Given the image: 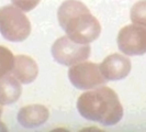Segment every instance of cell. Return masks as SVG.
<instances>
[{
  "instance_id": "6da1fadb",
  "label": "cell",
  "mask_w": 146,
  "mask_h": 132,
  "mask_svg": "<svg viewBox=\"0 0 146 132\" xmlns=\"http://www.w3.org/2000/svg\"><path fill=\"white\" fill-rule=\"evenodd\" d=\"M57 18L66 35L77 43L89 44L100 37V22L78 0L64 1L58 8Z\"/></svg>"
},
{
  "instance_id": "7a4b0ae2",
  "label": "cell",
  "mask_w": 146,
  "mask_h": 132,
  "mask_svg": "<svg viewBox=\"0 0 146 132\" xmlns=\"http://www.w3.org/2000/svg\"><path fill=\"white\" fill-rule=\"evenodd\" d=\"M77 109L82 118L103 125H117L123 118V107L117 93L107 86L84 93L78 98Z\"/></svg>"
},
{
  "instance_id": "3957f363",
  "label": "cell",
  "mask_w": 146,
  "mask_h": 132,
  "mask_svg": "<svg viewBox=\"0 0 146 132\" xmlns=\"http://www.w3.org/2000/svg\"><path fill=\"white\" fill-rule=\"evenodd\" d=\"M0 33L10 42H22L29 37L31 23L19 8L5 6L0 8Z\"/></svg>"
},
{
  "instance_id": "277c9868",
  "label": "cell",
  "mask_w": 146,
  "mask_h": 132,
  "mask_svg": "<svg viewBox=\"0 0 146 132\" xmlns=\"http://www.w3.org/2000/svg\"><path fill=\"white\" fill-rule=\"evenodd\" d=\"M91 47L89 44H80L65 35L56 40L52 46V55L62 65L73 66L85 62L90 56Z\"/></svg>"
},
{
  "instance_id": "5b68a950",
  "label": "cell",
  "mask_w": 146,
  "mask_h": 132,
  "mask_svg": "<svg viewBox=\"0 0 146 132\" xmlns=\"http://www.w3.org/2000/svg\"><path fill=\"white\" fill-rule=\"evenodd\" d=\"M68 78L73 86L81 90L94 89L107 83L99 65L91 62H80L73 65L68 71Z\"/></svg>"
},
{
  "instance_id": "8992f818",
  "label": "cell",
  "mask_w": 146,
  "mask_h": 132,
  "mask_svg": "<svg viewBox=\"0 0 146 132\" xmlns=\"http://www.w3.org/2000/svg\"><path fill=\"white\" fill-rule=\"evenodd\" d=\"M119 50L127 56L144 55L146 53V28L139 24H129L117 34Z\"/></svg>"
},
{
  "instance_id": "52a82bcc",
  "label": "cell",
  "mask_w": 146,
  "mask_h": 132,
  "mask_svg": "<svg viewBox=\"0 0 146 132\" xmlns=\"http://www.w3.org/2000/svg\"><path fill=\"white\" fill-rule=\"evenodd\" d=\"M99 67L107 81H120L129 76L132 64L129 57L115 53L106 57Z\"/></svg>"
},
{
  "instance_id": "ba28073f",
  "label": "cell",
  "mask_w": 146,
  "mask_h": 132,
  "mask_svg": "<svg viewBox=\"0 0 146 132\" xmlns=\"http://www.w3.org/2000/svg\"><path fill=\"white\" fill-rule=\"evenodd\" d=\"M11 74L21 84L28 85L36 79L38 75V66L36 62L28 55H18L15 56Z\"/></svg>"
},
{
  "instance_id": "9c48e42d",
  "label": "cell",
  "mask_w": 146,
  "mask_h": 132,
  "mask_svg": "<svg viewBox=\"0 0 146 132\" xmlns=\"http://www.w3.org/2000/svg\"><path fill=\"white\" fill-rule=\"evenodd\" d=\"M50 118V111L42 105H29L18 112L19 123L27 129H33L44 125Z\"/></svg>"
},
{
  "instance_id": "30bf717a",
  "label": "cell",
  "mask_w": 146,
  "mask_h": 132,
  "mask_svg": "<svg viewBox=\"0 0 146 132\" xmlns=\"http://www.w3.org/2000/svg\"><path fill=\"white\" fill-rule=\"evenodd\" d=\"M22 94L21 83L12 75L0 78V105L8 106L17 103Z\"/></svg>"
},
{
  "instance_id": "8fae6325",
  "label": "cell",
  "mask_w": 146,
  "mask_h": 132,
  "mask_svg": "<svg viewBox=\"0 0 146 132\" xmlns=\"http://www.w3.org/2000/svg\"><path fill=\"white\" fill-rule=\"evenodd\" d=\"M15 63V56L11 51L0 45V78L11 73Z\"/></svg>"
},
{
  "instance_id": "7c38bea8",
  "label": "cell",
  "mask_w": 146,
  "mask_h": 132,
  "mask_svg": "<svg viewBox=\"0 0 146 132\" xmlns=\"http://www.w3.org/2000/svg\"><path fill=\"white\" fill-rule=\"evenodd\" d=\"M131 20L134 24L146 28V0L137 1L131 8Z\"/></svg>"
},
{
  "instance_id": "4fadbf2b",
  "label": "cell",
  "mask_w": 146,
  "mask_h": 132,
  "mask_svg": "<svg viewBox=\"0 0 146 132\" xmlns=\"http://www.w3.org/2000/svg\"><path fill=\"white\" fill-rule=\"evenodd\" d=\"M41 0H11L15 7L19 8L23 12H28L33 10L40 3Z\"/></svg>"
},
{
  "instance_id": "5bb4252c",
  "label": "cell",
  "mask_w": 146,
  "mask_h": 132,
  "mask_svg": "<svg viewBox=\"0 0 146 132\" xmlns=\"http://www.w3.org/2000/svg\"><path fill=\"white\" fill-rule=\"evenodd\" d=\"M0 131H7V127L0 121Z\"/></svg>"
},
{
  "instance_id": "9a60e30c",
  "label": "cell",
  "mask_w": 146,
  "mask_h": 132,
  "mask_svg": "<svg viewBox=\"0 0 146 132\" xmlns=\"http://www.w3.org/2000/svg\"><path fill=\"white\" fill-rule=\"evenodd\" d=\"M1 116H2V106L0 105V118H1Z\"/></svg>"
}]
</instances>
